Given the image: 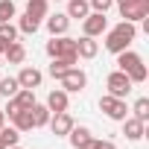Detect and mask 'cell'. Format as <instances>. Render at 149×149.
Here are the masks:
<instances>
[{
  "instance_id": "obj_1",
  "label": "cell",
  "mask_w": 149,
  "mask_h": 149,
  "mask_svg": "<svg viewBox=\"0 0 149 149\" xmlns=\"http://www.w3.org/2000/svg\"><path fill=\"white\" fill-rule=\"evenodd\" d=\"M134 38H137V26L132 21H120L114 29H105V50L117 56V53L129 50Z\"/></svg>"
},
{
  "instance_id": "obj_2",
  "label": "cell",
  "mask_w": 149,
  "mask_h": 149,
  "mask_svg": "<svg viewBox=\"0 0 149 149\" xmlns=\"http://www.w3.org/2000/svg\"><path fill=\"white\" fill-rule=\"evenodd\" d=\"M47 56L50 58H67L70 64H76L79 56H76V38L70 35H53L47 41Z\"/></svg>"
},
{
  "instance_id": "obj_3",
  "label": "cell",
  "mask_w": 149,
  "mask_h": 149,
  "mask_svg": "<svg viewBox=\"0 0 149 149\" xmlns=\"http://www.w3.org/2000/svg\"><path fill=\"white\" fill-rule=\"evenodd\" d=\"M117 9L123 21L140 24L143 18H149V0H123V3H117Z\"/></svg>"
},
{
  "instance_id": "obj_4",
  "label": "cell",
  "mask_w": 149,
  "mask_h": 149,
  "mask_svg": "<svg viewBox=\"0 0 149 149\" xmlns=\"http://www.w3.org/2000/svg\"><path fill=\"white\" fill-rule=\"evenodd\" d=\"M100 111H105V117H108V120H117V123H123V120L129 117L126 100H117V97H111V94H102V97H100Z\"/></svg>"
},
{
  "instance_id": "obj_5",
  "label": "cell",
  "mask_w": 149,
  "mask_h": 149,
  "mask_svg": "<svg viewBox=\"0 0 149 149\" xmlns=\"http://www.w3.org/2000/svg\"><path fill=\"white\" fill-rule=\"evenodd\" d=\"M105 88H108V94H111V97H117V100H126V97H129V91H132V79L126 76L123 70H114V73H108Z\"/></svg>"
},
{
  "instance_id": "obj_6",
  "label": "cell",
  "mask_w": 149,
  "mask_h": 149,
  "mask_svg": "<svg viewBox=\"0 0 149 149\" xmlns=\"http://www.w3.org/2000/svg\"><path fill=\"white\" fill-rule=\"evenodd\" d=\"M105 29H108V18H105V12H88V15L82 18V35L97 38V35H102Z\"/></svg>"
},
{
  "instance_id": "obj_7",
  "label": "cell",
  "mask_w": 149,
  "mask_h": 149,
  "mask_svg": "<svg viewBox=\"0 0 149 149\" xmlns=\"http://www.w3.org/2000/svg\"><path fill=\"white\" fill-rule=\"evenodd\" d=\"M61 82V88L67 91V94H79V91H85V85H88V76H85V70H79V67H70L64 76L58 79Z\"/></svg>"
},
{
  "instance_id": "obj_8",
  "label": "cell",
  "mask_w": 149,
  "mask_h": 149,
  "mask_svg": "<svg viewBox=\"0 0 149 149\" xmlns=\"http://www.w3.org/2000/svg\"><path fill=\"white\" fill-rule=\"evenodd\" d=\"M44 105L50 108V114H58V111H67L70 97H67V91H64V88H56V91H50V94H47V102H44Z\"/></svg>"
},
{
  "instance_id": "obj_9",
  "label": "cell",
  "mask_w": 149,
  "mask_h": 149,
  "mask_svg": "<svg viewBox=\"0 0 149 149\" xmlns=\"http://www.w3.org/2000/svg\"><path fill=\"white\" fill-rule=\"evenodd\" d=\"M50 132L56 134V137H61V134H67L70 129H73V117L67 114V111H58V114H50Z\"/></svg>"
},
{
  "instance_id": "obj_10",
  "label": "cell",
  "mask_w": 149,
  "mask_h": 149,
  "mask_svg": "<svg viewBox=\"0 0 149 149\" xmlns=\"http://www.w3.org/2000/svg\"><path fill=\"white\" fill-rule=\"evenodd\" d=\"M67 140H70L73 149H88L91 140H94V134H91V129H85V126H73V129L67 132Z\"/></svg>"
},
{
  "instance_id": "obj_11",
  "label": "cell",
  "mask_w": 149,
  "mask_h": 149,
  "mask_svg": "<svg viewBox=\"0 0 149 149\" xmlns=\"http://www.w3.org/2000/svg\"><path fill=\"white\" fill-rule=\"evenodd\" d=\"M15 79H18V85H21V88H32V91H35V88L41 85V79H44V73H41L38 67H24Z\"/></svg>"
},
{
  "instance_id": "obj_12",
  "label": "cell",
  "mask_w": 149,
  "mask_h": 149,
  "mask_svg": "<svg viewBox=\"0 0 149 149\" xmlns=\"http://www.w3.org/2000/svg\"><path fill=\"white\" fill-rule=\"evenodd\" d=\"M44 21H47V29H50V35H67V26H70V18H67L64 12H56V15H47Z\"/></svg>"
},
{
  "instance_id": "obj_13",
  "label": "cell",
  "mask_w": 149,
  "mask_h": 149,
  "mask_svg": "<svg viewBox=\"0 0 149 149\" xmlns=\"http://www.w3.org/2000/svg\"><path fill=\"white\" fill-rule=\"evenodd\" d=\"M143 64V58L134 53V50H123V53H117V70H123V73H132L134 67H140Z\"/></svg>"
},
{
  "instance_id": "obj_14",
  "label": "cell",
  "mask_w": 149,
  "mask_h": 149,
  "mask_svg": "<svg viewBox=\"0 0 149 149\" xmlns=\"http://www.w3.org/2000/svg\"><path fill=\"white\" fill-rule=\"evenodd\" d=\"M123 134H126V140H140L146 134V123L137 120V117H126L123 120Z\"/></svg>"
},
{
  "instance_id": "obj_15",
  "label": "cell",
  "mask_w": 149,
  "mask_h": 149,
  "mask_svg": "<svg viewBox=\"0 0 149 149\" xmlns=\"http://www.w3.org/2000/svg\"><path fill=\"white\" fill-rule=\"evenodd\" d=\"M97 53H100V44H97L91 35L76 38V56H79V58H94Z\"/></svg>"
},
{
  "instance_id": "obj_16",
  "label": "cell",
  "mask_w": 149,
  "mask_h": 149,
  "mask_svg": "<svg viewBox=\"0 0 149 149\" xmlns=\"http://www.w3.org/2000/svg\"><path fill=\"white\" fill-rule=\"evenodd\" d=\"M29 117H32V129H41V126L50 123V108L41 105V102H35V105L29 108Z\"/></svg>"
},
{
  "instance_id": "obj_17",
  "label": "cell",
  "mask_w": 149,
  "mask_h": 149,
  "mask_svg": "<svg viewBox=\"0 0 149 149\" xmlns=\"http://www.w3.org/2000/svg\"><path fill=\"white\" fill-rule=\"evenodd\" d=\"M9 120H12V126H15L18 132H32V117H29V108H18Z\"/></svg>"
},
{
  "instance_id": "obj_18",
  "label": "cell",
  "mask_w": 149,
  "mask_h": 149,
  "mask_svg": "<svg viewBox=\"0 0 149 149\" xmlns=\"http://www.w3.org/2000/svg\"><path fill=\"white\" fill-rule=\"evenodd\" d=\"M26 15L44 21V18L50 15V0H26Z\"/></svg>"
},
{
  "instance_id": "obj_19",
  "label": "cell",
  "mask_w": 149,
  "mask_h": 149,
  "mask_svg": "<svg viewBox=\"0 0 149 149\" xmlns=\"http://www.w3.org/2000/svg\"><path fill=\"white\" fill-rule=\"evenodd\" d=\"M91 12V6H88V0H70V3H67V18H76V21H82L85 15Z\"/></svg>"
},
{
  "instance_id": "obj_20",
  "label": "cell",
  "mask_w": 149,
  "mask_h": 149,
  "mask_svg": "<svg viewBox=\"0 0 149 149\" xmlns=\"http://www.w3.org/2000/svg\"><path fill=\"white\" fill-rule=\"evenodd\" d=\"M3 56H6L9 64H24V58H26V47H24L21 41H12V47H9Z\"/></svg>"
},
{
  "instance_id": "obj_21",
  "label": "cell",
  "mask_w": 149,
  "mask_h": 149,
  "mask_svg": "<svg viewBox=\"0 0 149 149\" xmlns=\"http://www.w3.org/2000/svg\"><path fill=\"white\" fill-rule=\"evenodd\" d=\"M38 26H41V21L38 18H32V15H21V21H18V32H24V35H35L38 32Z\"/></svg>"
},
{
  "instance_id": "obj_22",
  "label": "cell",
  "mask_w": 149,
  "mask_h": 149,
  "mask_svg": "<svg viewBox=\"0 0 149 149\" xmlns=\"http://www.w3.org/2000/svg\"><path fill=\"white\" fill-rule=\"evenodd\" d=\"M18 140H21V132L15 126H3V129H0V143H3L6 149L9 146H18Z\"/></svg>"
},
{
  "instance_id": "obj_23",
  "label": "cell",
  "mask_w": 149,
  "mask_h": 149,
  "mask_svg": "<svg viewBox=\"0 0 149 149\" xmlns=\"http://www.w3.org/2000/svg\"><path fill=\"white\" fill-rule=\"evenodd\" d=\"M18 79L15 76H3V79H0V97H3V100H9V97H15L18 94Z\"/></svg>"
},
{
  "instance_id": "obj_24",
  "label": "cell",
  "mask_w": 149,
  "mask_h": 149,
  "mask_svg": "<svg viewBox=\"0 0 149 149\" xmlns=\"http://www.w3.org/2000/svg\"><path fill=\"white\" fill-rule=\"evenodd\" d=\"M15 102H18L21 108H32V105H35V91H32V88H18Z\"/></svg>"
},
{
  "instance_id": "obj_25",
  "label": "cell",
  "mask_w": 149,
  "mask_h": 149,
  "mask_svg": "<svg viewBox=\"0 0 149 149\" xmlns=\"http://www.w3.org/2000/svg\"><path fill=\"white\" fill-rule=\"evenodd\" d=\"M70 67H76V64H70L67 58H53V64H50V76H53V79H61Z\"/></svg>"
},
{
  "instance_id": "obj_26",
  "label": "cell",
  "mask_w": 149,
  "mask_h": 149,
  "mask_svg": "<svg viewBox=\"0 0 149 149\" xmlns=\"http://www.w3.org/2000/svg\"><path fill=\"white\" fill-rule=\"evenodd\" d=\"M15 15H18V6L12 0H0V24H9Z\"/></svg>"
},
{
  "instance_id": "obj_27",
  "label": "cell",
  "mask_w": 149,
  "mask_h": 149,
  "mask_svg": "<svg viewBox=\"0 0 149 149\" xmlns=\"http://www.w3.org/2000/svg\"><path fill=\"white\" fill-rule=\"evenodd\" d=\"M132 111H134V117H137V120H143V123H146V120H149V100H146V97H140V100L134 102V108H132Z\"/></svg>"
},
{
  "instance_id": "obj_28",
  "label": "cell",
  "mask_w": 149,
  "mask_h": 149,
  "mask_svg": "<svg viewBox=\"0 0 149 149\" xmlns=\"http://www.w3.org/2000/svg\"><path fill=\"white\" fill-rule=\"evenodd\" d=\"M126 76L132 79V85H140V82H146V76H149V70H146V64H140V67H134L132 73H126Z\"/></svg>"
},
{
  "instance_id": "obj_29",
  "label": "cell",
  "mask_w": 149,
  "mask_h": 149,
  "mask_svg": "<svg viewBox=\"0 0 149 149\" xmlns=\"http://www.w3.org/2000/svg\"><path fill=\"white\" fill-rule=\"evenodd\" d=\"M0 35L9 38V41H18V35H21V32H18V26L9 21V24H0Z\"/></svg>"
},
{
  "instance_id": "obj_30",
  "label": "cell",
  "mask_w": 149,
  "mask_h": 149,
  "mask_svg": "<svg viewBox=\"0 0 149 149\" xmlns=\"http://www.w3.org/2000/svg\"><path fill=\"white\" fill-rule=\"evenodd\" d=\"M88 6H91V12H108L114 6V0H88Z\"/></svg>"
},
{
  "instance_id": "obj_31",
  "label": "cell",
  "mask_w": 149,
  "mask_h": 149,
  "mask_svg": "<svg viewBox=\"0 0 149 149\" xmlns=\"http://www.w3.org/2000/svg\"><path fill=\"white\" fill-rule=\"evenodd\" d=\"M88 149H117V146H114V140H97V137H94Z\"/></svg>"
},
{
  "instance_id": "obj_32",
  "label": "cell",
  "mask_w": 149,
  "mask_h": 149,
  "mask_svg": "<svg viewBox=\"0 0 149 149\" xmlns=\"http://www.w3.org/2000/svg\"><path fill=\"white\" fill-rule=\"evenodd\" d=\"M9 47H12V41H9V38H3V35H0V56H3V53H6Z\"/></svg>"
},
{
  "instance_id": "obj_33",
  "label": "cell",
  "mask_w": 149,
  "mask_h": 149,
  "mask_svg": "<svg viewBox=\"0 0 149 149\" xmlns=\"http://www.w3.org/2000/svg\"><path fill=\"white\" fill-rule=\"evenodd\" d=\"M3 126H6V114H3V111H0V129H3Z\"/></svg>"
},
{
  "instance_id": "obj_34",
  "label": "cell",
  "mask_w": 149,
  "mask_h": 149,
  "mask_svg": "<svg viewBox=\"0 0 149 149\" xmlns=\"http://www.w3.org/2000/svg\"><path fill=\"white\" fill-rule=\"evenodd\" d=\"M9 149H21V146H9Z\"/></svg>"
},
{
  "instance_id": "obj_35",
  "label": "cell",
  "mask_w": 149,
  "mask_h": 149,
  "mask_svg": "<svg viewBox=\"0 0 149 149\" xmlns=\"http://www.w3.org/2000/svg\"><path fill=\"white\" fill-rule=\"evenodd\" d=\"M114 3H123V0H114Z\"/></svg>"
},
{
  "instance_id": "obj_36",
  "label": "cell",
  "mask_w": 149,
  "mask_h": 149,
  "mask_svg": "<svg viewBox=\"0 0 149 149\" xmlns=\"http://www.w3.org/2000/svg\"><path fill=\"white\" fill-rule=\"evenodd\" d=\"M0 149H6V146H3V143H0Z\"/></svg>"
},
{
  "instance_id": "obj_37",
  "label": "cell",
  "mask_w": 149,
  "mask_h": 149,
  "mask_svg": "<svg viewBox=\"0 0 149 149\" xmlns=\"http://www.w3.org/2000/svg\"><path fill=\"white\" fill-rule=\"evenodd\" d=\"M0 61H3V56H0Z\"/></svg>"
}]
</instances>
